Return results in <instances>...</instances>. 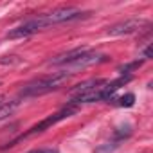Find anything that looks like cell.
<instances>
[{"mask_svg": "<svg viewBox=\"0 0 153 153\" xmlns=\"http://www.w3.org/2000/svg\"><path fill=\"white\" fill-rule=\"evenodd\" d=\"M106 59L108 58L105 54L92 52L88 49H74V51H68V52H63V54L52 58L49 63L51 65H61L65 68H85V67H90L94 63H101Z\"/></svg>", "mask_w": 153, "mask_h": 153, "instance_id": "6da1fadb", "label": "cell"}, {"mask_svg": "<svg viewBox=\"0 0 153 153\" xmlns=\"http://www.w3.org/2000/svg\"><path fill=\"white\" fill-rule=\"evenodd\" d=\"M70 79L68 72H52L47 74L43 78H38L31 83H27L22 90H20V97H38L43 94H49L52 90H58L59 87H63L67 81Z\"/></svg>", "mask_w": 153, "mask_h": 153, "instance_id": "7a4b0ae2", "label": "cell"}, {"mask_svg": "<svg viewBox=\"0 0 153 153\" xmlns=\"http://www.w3.org/2000/svg\"><path fill=\"white\" fill-rule=\"evenodd\" d=\"M87 13L78 9V7H59V9H54L47 15H40L38 20H40V25L42 29H47L51 25H56V24H63V22H72V20H78V18H83Z\"/></svg>", "mask_w": 153, "mask_h": 153, "instance_id": "3957f363", "label": "cell"}, {"mask_svg": "<svg viewBox=\"0 0 153 153\" xmlns=\"http://www.w3.org/2000/svg\"><path fill=\"white\" fill-rule=\"evenodd\" d=\"M78 112V105H74V103H68L67 106H63L59 112H56V114H52V115H49V117H45L43 121H40L38 124H34L27 133H24L22 137H29V135H36V133H42V131H45V130H49L51 126H54L56 123H59V121H63V119H67V117H70L72 114H76Z\"/></svg>", "mask_w": 153, "mask_h": 153, "instance_id": "277c9868", "label": "cell"}, {"mask_svg": "<svg viewBox=\"0 0 153 153\" xmlns=\"http://www.w3.org/2000/svg\"><path fill=\"white\" fill-rule=\"evenodd\" d=\"M38 31H43V29H42V25H40L38 16H34V18H31V20H27V22L16 25L15 29H11V31L7 33V38H9V40L27 38V36H31V34H34V33H38Z\"/></svg>", "mask_w": 153, "mask_h": 153, "instance_id": "5b68a950", "label": "cell"}, {"mask_svg": "<svg viewBox=\"0 0 153 153\" xmlns=\"http://www.w3.org/2000/svg\"><path fill=\"white\" fill-rule=\"evenodd\" d=\"M142 25H146V20L142 18H130V20H124L121 24H115L108 29V34L110 36H123V34H131L135 33L137 29H140Z\"/></svg>", "mask_w": 153, "mask_h": 153, "instance_id": "8992f818", "label": "cell"}, {"mask_svg": "<svg viewBox=\"0 0 153 153\" xmlns=\"http://www.w3.org/2000/svg\"><path fill=\"white\" fill-rule=\"evenodd\" d=\"M18 105H20V99H13V101H7V103L0 105V123L6 121L9 115H13V112L18 108Z\"/></svg>", "mask_w": 153, "mask_h": 153, "instance_id": "52a82bcc", "label": "cell"}, {"mask_svg": "<svg viewBox=\"0 0 153 153\" xmlns=\"http://www.w3.org/2000/svg\"><path fill=\"white\" fill-rule=\"evenodd\" d=\"M133 103H135V96L133 94H126V96L119 97V101H117L119 106H131Z\"/></svg>", "mask_w": 153, "mask_h": 153, "instance_id": "ba28073f", "label": "cell"}, {"mask_svg": "<svg viewBox=\"0 0 153 153\" xmlns=\"http://www.w3.org/2000/svg\"><path fill=\"white\" fill-rule=\"evenodd\" d=\"M140 63H142V61H133V63L123 65V67L119 68V72H121V74H131V70H133V68H137V67H140Z\"/></svg>", "mask_w": 153, "mask_h": 153, "instance_id": "9c48e42d", "label": "cell"}, {"mask_svg": "<svg viewBox=\"0 0 153 153\" xmlns=\"http://www.w3.org/2000/svg\"><path fill=\"white\" fill-rule=\"evenodd\" d=\"M27 153H59L56 148H36V149H31Z\"/></svg>", "mask_w": 153, "mask_h": 153, "instance_id": "30bf717a", "label": "cell"}, {"mask_svg": "<svg viewBox=\"0 0 153 153\" xmlns=\"http://www.w3.org/2000/svg\"><path fill=\"white\" fill-rule=\"evenodd\" d=\"M142 58H144V59H149V58H151V45H149V43L144 47V51H142Z\"/></svg>", "mask_w": 153, "mask_h": 153, "instance_id": "8fae6325", "label": "cell"}, {"mask_svg": "<svg viewBox=\"0 0 153 153\" xmlns=\"http://www.w3.org/2000/svg\"><path fill=\"white\" fill-rule=\"evenodd\" d=\"M2 103H4V97H2V96H0V105H2Z\"/></svg>", "mask_w": 153, "mask_h": 153, "instance_id": "7c38bea8", "label": "cell"}]
</instances>
